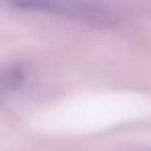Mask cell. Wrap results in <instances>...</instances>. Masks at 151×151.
Instances as JSON below:
<instances>
[{
	"label": "cell",
	"instance_id": "obj_1",
	"mask_svg": "<svg viewBox=\"0 0 151 151\" xmlns=\"http://www.w3.org/2000/svg\"><path fill=\"white\" fill-rule=\"evenodd\" d=\"M2 2L13 9H23V11H44V13L83 17V19L101 17V9L89 2V0H2Z\"/></svg>",
	"mask_w": 151,
	"mask_h": 151
}]
</instances>
